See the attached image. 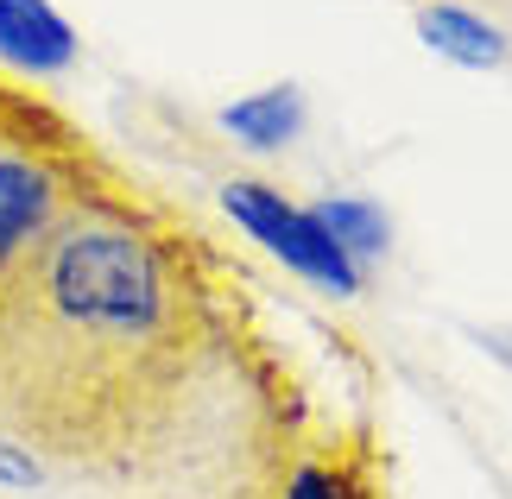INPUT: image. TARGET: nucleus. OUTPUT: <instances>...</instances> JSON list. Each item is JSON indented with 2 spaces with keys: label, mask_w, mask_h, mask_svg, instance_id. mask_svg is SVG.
I'll list each match as a JSON object with an SVG mask.
<instances>
[{
  "label": "nucleus",
  "mask_w": 512,
  "mask_h": 499,
  "mask_svg": "<svg viewBox=\"0 0 512 499\" xmlns=\"http://www.w3.org/2000/svg\"><path fill=\"white\" fill-rule=\"evenodd\" d=\"M203 348L184 247L89 190L0 278V436L38 462L127 468L177 424Z\"/></svg>",
  "instance_id": "obj_1"
},
{
  "label": "nucleus",
  "mask_w": 512,
  "mask_h": 499,
  "mask_svg": "<svg viewBox=\"0 0 512 499\" xmlns=\"http://www.w3.org/2000/svg\"><path fill=\"white\" fill-rule=\"evenodd\" d=\"M222 209H228V222L241 228L247 241H260L279 266L310 278L317 291H329V297H354V291H361V266L329 241V228L317 222V209L291 203L285 190L260 184V177H234V184H222Z\"/></svg>",
  "instance_id": "obj_2"
},
{
  "label": "nucleus",
  "mask_w": 512,
  "mask_h": 499,
  "mask_svg": "<svg viewBox=\"0 0 512 499\" xmlns=\"http://www.w3.org/2000/svg\"><path fill=\"white\" fill-rule=\"evenodd\" d=\"M70 139H51V146H0V278L45 241L51 222L76 196H89Z\"/></svg>",
  "instance_id": "obj_3"
},
{
  "label": "nucleus",
  "mask_w": 512,
  "mask_h": 499,
  "mask_svg": "<svg viewBox=\"0 0 512 499\" xmlns=\"http://www.w3.org/2000/svg\"><path fill=\"white\" fill-rule=\"evenodd\" d=\"M260 499H392L380 449L367 436H317L291 443Z\"/></svg>",
  "instance_id": "obj_4"
},
{
  "label": "nucleus",
  "mask_w": 512,
  "mask_h": 499,
  "mask_svg": "<svg viewBox=\"0 0 512 499\" xmlns=\"http://www.w3.org/2000/svg\"><path fill=\"white\" fill-rule=\"evenodd\" d=\"M0 64L19 76H64L76 64V26L51 0H0Z\"/></svg>",
  "instance_id": "obj_5"
},
{
  "label": "nucleus",
  "mask_w": 512,
  "mask_h": 499,
  "mask_svg": "<svg viewBox=\"0 0 512 499\" xmlns=\"http://www.w3.org/2000/svg\"><path fill=\"white\" fill-rule=\"evenodd\" d=\"M418 38L437 57L462 64V70H500L512 57V38L487 13L468 7V0H424L418 7Z\"/></svg>",
  "instance_id": "obj_6"
},
{
  "label": "nucleus",
  "mask_w": 512,
  "mask_h": 499,
  "mask_svg": "<svg viewBox=\"0 0 512 499\" xmlns=\"http://www.w3.org/2000/svg\"><path fill=\"white\" fill-rule=\"evenodd\" d=\"M222 133H234L241 146L253 152H279L304 133V89L298 83H272V89H253L241 102L222 108Z\"/></svg>",
  "instance_id": "obj_7"
},
{
  "label": "nucleus",
  "mask_w": 512,
  "mask_h": 499,
  "mask_svg": "<svg viewBox=\"0 0 512 499\" xmlns=\"http://www.w3.org/2000/svg\"><path fill=\"white\" fill-rule=\"evenodd\" d=\"M310 209H317V222L329 228V241H336L354 266H367V259H380L392 247L386 209L367 203V196H323V203H310Z\"/></svg>",
  "instance_id": "obj_8"
},
{
  "label": "nucleus",
  "mask_w": 512,
  "mask_h": 499,
  "mask_svg": "<svg viewBox=\"0 0 512 499\" xmlns=\"http://www.w3.org/2000/svg\"><path fill=\"white\" fill-rule=\"evenodd\" d=\"M481 348L494 354V361H506V367H512V329H481Z\"/></svg>",
  "instance_id": "obj_9"
}]
</instances>
